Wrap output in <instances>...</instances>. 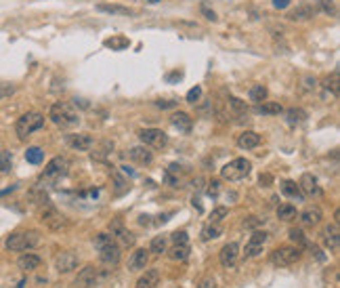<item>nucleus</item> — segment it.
<instances>
[{"label":"nucleus","mask_w":340,"mask_h":288,"mask_svg":"<svg viewBox=\"0 0 340 288\" xmlns=\"http://www.w3.org/2000/svg\"><path fill=\"white\" fill-rule=\"evenodd\" d=\"M95 248L99 250V259L103 265L116 267L120 261V246L116 244V238L109 234H97L95 236Z\"/></svg>","instance_id":"obj_1"},{"label":"nucleus","mask_w":340,"mask_h":288,"mask_svg":"<svg viewBox=\"0 0 340 288\" xmlns=\"http://www.w3.org/2000/svg\"><path fill=\"white\" fill-rule=\"evenodd\" d=\"M49 118L53 120L57 126H61V128H74L80 122V114L69 103H65V101L55 103L51 107V112H49Z\"/></svg>","instance_id":"obj_2"},{"label":"nucleus","mask_w":340,"mask_h":288,"mask_svg":"<svg viewBox=\"0 0 340 288\" xmlns=\"http://www.w3.org/2000/svg\"><path fill=\"white\" fill-rule=\"evenodd\" d=\"M40 244V236L38 232H17L13 236L7 238L5 246L13 253H23V250H30V248H36Z\"/></svg>","instance_id":"obj_3"},{"label":"nucleus","mask_w":340,"mask_h":288,"mask_svg":"<svg viewBox=\"0 0 340 288\" xmlns=\"http://www.w3.org/2000/svg\"><path fill=\"white\" fill-rule=\"evenodd\" d=\"M42 126H44V116L38 114V112H28L17 120L15 133H17L19 139H28L32 133H36V130H40Z\"/></svg>","instance_id":"obj_4"},{"label":"nucleus","mask_w":340,"mask_h":288,"mask_svg":"<svg viewBox=\"0 0 340 288\" xmlns=\"http://www.w3.org/2000/svg\"><path fill=\"white\" fill-rule=\"evenodd\" d=\"M250 171H252L250 160L236 158V160H231V162H227L225 166H222L220 177L225 179V181H242V179H246L250 175Z\"/></svg>","instance_id":"obj_5"},{"label":"nucleus","mask_w":340,"mask_h":288,"mask_svg":"<svg viewBox=\"0 0 340 288\" xmlns=\"http://www.w3.org/2000/svg\"><path fill=\"white\" fill-rule=\"evenodd\" d=\"M67 169H69V162L67 158H63V156H57V158H53L49 164H46V169L40 177V185L42 183H57L61 177L67 175Z\"/></svg>","instance_id":"obj_6"},{"label":"nucleus","mask_w":340,"mask_h":288,"mask_svg":"<svg viewBox=\"0 0 340 288\" xmlns=\"http://www.w3.org/2000/svg\"><path fill=\"white\" fill-rule=\"evenodd\" d=\"M296 261H300V248L298 246H279L271 253V263L277 267H290Z\"/></svg>","instance_id":"obj_7"},{"label":"nucleus","mask_w":340,"mask_h":288,"mask_svg":"<svg viewBox=\"0 0 340 288\" xmlns=\"http://www.w3.org/2000/svg\"><path fill=\"white\" fill-rule=\"evenodd\" d=\"M139 139L143 141V146L156 148V150L164 148V146L168 143V135L164 133L162 128H143V130L139 133Z\"/></svg>","instance_id":"obj_8"},{"label":"nucleus","mask_w":340,"mask_h":288,"mask_svg":"<svg viewBox=\"0 0 340 288\" xmlns=\"http://www.w3.org/2000/svg\"><path fill=\"white\" fill-rule=\"evenodd\" d=\"M101 280H103V273L97 267L86 265L84 269H80V273H78V278H76L74 284H76V288H95Z\"/></svg>","instance_id":"obj_9"},{"label":"nucleus","mask_w":340,"mask_h":288,"mask_svg":"<svg viewBox=\"0 0 340 288\" xmlns=\"http://www.w3.org/2000/svg\"><path fill=\"white\" fill-rule=\"evenodd\" d=\"M267 242V234L265 232H254L248 240V244H246L244 248V257L246 259H254V257H259L263 253V246Z\"/></svg>","instance_id":"obj_10"},{"label":"nucleus","mask_w":340,"mask_h":288,"mask_svg":"<svg viewBox=\"0 0 340 288\" xmlns=\"http://www.w3.org/2000/svg\"><path fill=\"white\" fill-rule=\"evenodd\" d=\"M65 141H67V146H69V148H74V150H78V152H88V150L92 148V143H95L88 133L67 135V137H65Z\"/></svg>","instance_id":"obj_11"},{"label":"nucleus","mask_w":340,"mask_h":288,"mask_svg":"<svg viewBox=\"0 0 340 288\" xmlns=\"http://www.w3.org/2000/svg\"><path fill=\"white\" fill-rule=\"evenodd\" d=\"M240 257V246L236 242H229L220 248V265L222 267H233Z\"/></svg>","instance_id":"obj_12"},{"label":"nucleus","mask_w":340,"mask_h":288,"mask_svg":"<svg viewBox=\"0 0 340 288\" xmlns=\"http://www.w3.org/2000/svg\"><path fill=\"white\" fill-rule=\"evenodd\" d=\"M128 158L137 164H141V166H149L151 162H154V154H151V150L147 146H137L128 152Z\"/></svg>","instance_id":"obj_13"},{"label":"nucleus","mask_w":340,"mask_h":288,"mask_svg":"<svg viewBox=\"0 0 340 288\" xmlns=\"http://www.w3.org/2000/svg\"><path fill=\"white\" fill-rule=\"evenodd\" d=\"M298 187H300V191L304 196H321V187L317 185V179H315L311 173H304L300 177Z\"/></svg>","instance_id":"obj_14"},{"label":"nucleus","mask_w":340,"mask_h":288,"mask_svg":"<svg viewBox=\"0 0 340 288\" xmlns=\"http://www.w3.org/2000/svg\"><path fill=\"white\" fill-rule=\"evenodd\" d=\"M42 223H46V225L51 227V230H61V227L65 225L63 217L51 206V204H46L44 210H42Z\"/></svg>","instance_id":"obj_15"},{"label":"nucleus","mask_w":340,"mask_h":288,"mask_svg":"<svg viewBox=\"0 0 340 288\" xmlns=\"http://www.w3.org/2000/svg\"><path fill=\"white\" fill-rule=\"evenodd\" d=\"M111 238H118V240H120V244H122L124 248H131V246L135 244V236H133L131 232H126V230H124V225H122L118 219L111 223Z\"/></svg>","instance_id":"obj_16"},{"label":"nucleus","mask_w":340,"mask_h":288,"mask_svg":"<svg viewBox=\"0 0 340 288\" xmlns=\"http://www.w3.org/2000/svg\"><path fill=\"white\" fill-rule=\"evenodd\" d=\"M55 265H57V271H59V273H67V271L76 269L78 257H76L74 253H61V255H57Z\"/></svg>","instance_id":"obj_17"},{"label":"nucleus","mask_w":340,"mask_h":288,"mask_svg":"<svg viewBox=\"0 0 340 288\" xmlns=\"http://www.w3.org/2000/svg\"><path fill=\"white\" fill-rule=\"evenodd\" d=\"M323 240H325V244H327V248H330L332 253H338V248H340V230H338V221H334L332 225H327V227H325Z\"/></svg>","instance_id":"obj_18"},{"label":"nucleus","mask_w":340,"mask_h":288,"mask_svg":"<svg viewBox=\"0 0 340 288\" xmlns=\"http://www.w3.org/2000/svg\"><path fill=\"white\" fill-rule=\"evenodd\" d=\"M321 217H323V212H321L319 206H309L300 212V223L304 227H315V225H319Z\"/></svg>","instance_id":"obj_19"},{"label":"nucleus","mask_w":340,"mask_h":288,"mask_svg":"<svg viewBox=\"0 0 340 288\" xmlns=\"http://www.w3.org/2000/svg\"><path fill=\"white\" fill-rule=\"evenodd\" d=\"M170 124L174 128H179L181 133H191V126H193V120L189 114H185V112H174L170 116Z\"/></svg>","instance_id":"obj_20"},{"label":"nucleus","mask_w":340,"mask_h":288,"mask_svg":"<svg viewBox=\"0 0 340 288\" xmlns=\"http://www.w3.org/2000/svg\"><path fill=\"white\" fill-rule=\"evenodd\" d=\"M238 146L242 150H254L261 146V135L254 133V130H244V133L238 137Z\"/></svg>","instance_id":"obj_21"},{"label":"nucleus","mask_w":340,"mask_h":288,"mask_svg":"<svg viewBox=\"0 0 340 288\" xmlns=\"http://www.w3.org/2000/svg\"><path fill=\"white\" fill-rule=\"evenodd\" d=\"M147 261H149V250L145 248H137L135 253L131 255V259H128V267L131 269H145L147 267Z\"/></svg>","instance_id":"obj_22"},{"label":"nucleus","mask_w":340,"mask_h":288,"mask_svg":"<svg viewBox=\"0 0 340 288\" xmlns=\"http://www.w3.org/2000/svg\"><path fill=\"white\" fill-rule=\"evenodd\" d=\"M40 263H42V259H40L38 255L26 253V255H21V257H19L17 265H19V269H23V271H34V269H38V267H40Z\"/></svg>","instance_id":"obj_23"},{"label":"nucleus","mask_w":340,"mask_h":288,"mask_svg":"<svg viewBox=\"0 0 340 288\" xmlns=\"http://www.w3.org/2000/svg\"><path fill=\"white\" fill-rule=\"evenodd\" d=\"M97 11H101V13H107V15H122V17H131L135 15V11L133 9H128V7H122V5H97Z\"/></svg>","instance_id":"obj_24"},{"label":"nucleus","mask_w":340,"mask_h":288,"mask_svg":"<svg viewBox=\"0 0 340 288\" xmlns=\"http://www.w3.org/2000/svg\"><path fill=\"white\" fill-rule=\"evenodd\" d=\"M158 284H160V271H158V269H147V271L139 278L137 288H156Z\"/></svg>","instance_id":"obj_25"},{"label":"nucleus","mask_w":340,"mask_h":288,"mask_svg":"<svg viewBox=\"0 0 340 288\" xmlns=\"http://www.w3.org/2000/svg\"><path fill=\"white\" fill-rule=\"evenodd\" d=\"M315 15V9L311 5H298L294 11H290L288 13V19L292 21H304V19H311Z\"/></svg>","instance_id":"obj_26"},{"label":"nucleus","mask_w":340,"mask_h":288,"mask_svg":"<svg viewBox=\"0 0 340 288\" xmlns=\"http://www.w3.org/2000/svg\"><path fill=\"white\" fill-rule=\"evenodd\" d=\"M256 114H261V116H279L281 112H284V107H281L279 103L275 101H263V103H256Z\"/></svg>","instance_id":"obj_27"},{"label":"nucleus","mask_w":340,"mask_h":288,"mask_svg":"<svg viewBox=\"0 0 340 288\" xmlns=\"http://www.w3.org/2000/svg\"><path fill=\"white\" fill-rule=\"evenodd\" d=\"M304 118H307V112L302 110V107H290V110L286 112V122L290 126H298L304 122Z\"/></svg>","instance_id":"obj_28"},{"label":"nucleus","mask_w":340,"mask_h":288,"mask_svg":"<svg viewBox=\"0 0 340 288\" xmlns=\"http://www.w3.org/2000/svg\"><path fill=\"white\" fill-rule=\"evenodd\" d=\"M281 191H284V194L288 198H292V200H298V202L304 200V194H302L300 187L294 181H284V183H281Z\"/></svg>","instance_id":"obj_29"},{"label":"nucleus","mask_w":340,"mask_h":288,"mask_svg":"<svg viewBox=\"0 0 340 288\" xmlns=\"http://www.w3.org/2000/svg\"><path fill=\"white\" fill-rule=\"evenodd\" d=\"M105 46H109L111 51H124L126 46H131V40L122 34H116V36H111V38L105 40Z\"/></svg>","instance_id":"obj_30"},{"label":"nucleus","mask_w":340,"mask_h":288,"mask_svg":"<svg viewBox=\"0 0 340 288\" xmlns=\"http://www.w3.org/2000/svg\"><path fill=\"white\" fill-rule=\"evenodd\" d=\"M168 257L174 259V261H185L187 257H189V244H174L170 248Z\"/></svg>","instance_id":"obj_31"},{"label":"nucleus","mask_w":340,"mask_h":288,"mask_svg":"<svg viewBox=\"0 0 340 288\" xmlns=\"http://www.w3.org/2000/svg\"><path fill=\"white\" fill-rule=\"evenodd\" d=\"M229 107L233 110V114L236 116H240V118H244V116H248V105H246V101H242V99H238V97H229Z\"/></svg>","instance_id":"obj_32"},{"label":"nucleus","mask_w":340,"mask_h":288,"mask_svg":"<svg viewBox=\"0 0 340 288\" xmlns=\"http://www.w3.org/2000/svg\"><path fill=\"white\" fill-rule=\"evenodd\" d=\"M277 219H281V221L296 219V206L294 204H281V206L277 208Z\"/></svg>","instance_id":"obj_33"},{"label":"nucleus","mask_w":340,"mask_h":288,"mask_svg":"<svg viewBox=\"0 0 340 288\" xmlns=\"http://www.w3.org/2000/svg\"><path fill=\"white\" fill-rule=\"evenodd\" d=\"M267 95H269L267 87H263V85H254V87L250 89V101H254V103H263V101H267Z\"/></svg>","instance_id":"obj_34"},{"label":"nucleus","mask_w":340,"mask_h":288,"mask_svg":"<svg viewBox=\"0 0 340 288\" xmlns=\"http://www.w3.org/2000/svg\"><path fill=\"white\" fill-rule=\"evenodd\" d=\"M149 253H154V255H162V253H166V238H164V236H156L154 240H151Z\"/></svg>","instance_id":"obj_35"},{"label":"nucleus","mask_w":340,"mask_h":288,"mask_svg":"<svg viewBox=\"0 0 340 288\" xmlns=\"http://www.w3.org/2000/svg\"><path fill=\"white\" fill-rule=\"evenodd\" d=\"M26 160H28L30 164H40V162L44 160V152H42L40 148H30V150L26 152Z\"/></svg>","instance_id":"obj_36"},{"label":"nucleus","mask_w":340,"mask_h":288,"mask_svg":"<svg viewBox=\"0 0 340 288\" xmlns=\"http://www.w3.org/2000/svg\"><path fill=\"white\" fill-rule=\"evenodd\" d=\"M218 236H220V227L216 223H210L208 227H204V230H202V240H204V242H208V240H214Z\"/></svg>","instance_id":"obj_37"},{"label":"nucleus","mask_w":340,"mask_h":288,"mask_svg":"<svg viewBox=\"0 0 340 288\" xmlns=\"http://www.w3.org/2000/svg\"><path fill=\"white\" fill-rule=\"evenodd\" d=\"M11 166H13V156L11 152H0V173H9Z\"/></svg>","instance_id":"obj_38"},{"label":"nucleus","mask_w":340,"mask_h":288,"mask_svg":"<svg viewBox=\"0 0 340 288\" xmlns=\"http://www.w3.org/2000/svg\"><path fill=\"white\" fill-rule=\"evenodd\" d=\"M325 89L327 91H332L334 97H338V93H340V87H338V69L332 71V76L325 80Z\"/></svg>","instance_id":"obj_39"},{"label":"nucleus","mask_w":340,"mask_h":288,"mask_svg":"<svg viewBox=\"0 0 340 288\" xmlns=\"http://www.w3.org/2000/svg\"><path fill=\"white\" fill-rule=\"evenodd\" d=\"M290 240H292V242H294L298 248H302V246H309L307 238H304V234H302L300 230H290Z\"/></svg>","instance_id":"obj_40"},{"label":"nucleus","mask_w":340,"mask_h":288,"mask_svg":"<svg viewBox=\"0 0 340 288\" xmlns=\"http://www.w3.org/2000/svg\"><path fill=\"white\" fill-rule=\"evenodd\" d=\"M227 206H216L214 210H212V214H210V223H220L222 219L227 217Z\"/></svg>","instance_id":"obj_41"},{"label":"nucleus","mask_w":340,"mask_h":288,"mask_svg":"<svg viewBox=\"0 0 340 288\" xmlns=\"http://www.w3.org/2000/svg\"><path fill=\"white\" fill-rule=\"evenodd\" d=\"M185 99H187V103H193V105H195L197 101L202 99V87H193L189 93H187Z\"/></svg>","instance_id":"obj_42"},{"label":"nucleus","mask_w":340,"mask_h":288,"mask_svg":"<svg viewBox=\"0 0 340 288\" xmlns=\"http://www.w3.org/2000/svg\"><path fill=\"white\" fill-rule=\"evenodd\" d=\"M200 11H202V15H204L208 21H216V19H218V17H216V13H214L212 9H210V5H208V3H202V5H200Z\"/></svg>","instance_id":"obj_43"},{"label":"nucleus","mask_w":340,"mask_h":288,"mask_svg":"<svg viewBox=\"0 0 340 288\" xmlns=\"http://www.w3.org/2000/svg\"><path fill=\"white\" fill-rule=\"evenodd\" d=\"M170 238H172L174 244H189V236H187V232H174Z\"/></svg>","instance_id":"obj_44"},{"label":"nucleus","mask_w":340,"mask_h":288,"mask_svg":"<svg viewBox=\"0 0 340 288\" xmlns=\"http://www.w3.org/2000/svg\"><path fill=\"white\" fill-rule=\"evenodd\" d=\"M218 191H220V183L216 181V179H212V181L208 183V189H206V194H208L210 198H216V196H218Z\"/></svg>","instance_id":"obj_45"},{"label":"nucleus","mask_w":340,"mask_h":288,"mask_svg":"<svg viewBox=\"0 0 340 288\" xmlns=\"http://www.w3.org/2000/svg\"><path fill=\"white\" fill-rule=\"evenodd\" d=\"M114 181H116V194H124V191L128 189V185H126V181H124V179L120 177V175H114Z\"/></svg>","instance_id":"obj_46"},{"label":"nucleus","mask_w":340,"mask_h":288,"mask_svg":"<svg viewBox=\"0 0 340 288\" xmlns=\"http://www.w3.org/2000/svg\"><path fill=\"white\" fill-rule=\"evenodd\" d=\"M156 105L162 107V110H170V107H177V101H172V99H158Z\"/></svg>","instance_id":"obj_47"},{"label":"nucleus","mask_w":340,"mask_h":288,"mask_svg":"<svg viewBox=\"0 0 340 288\" xmlns=\"http://www.w3.org/2000/svg\"><path fill=\"white\" fill-rule=\"evenodd\" d=\"M319 3H321V7H323V11H325V13L336 15V7H334V3H332V0H319Z\"/></svg>","instance_id":"obj_48"},{"label":"nucleus","mask_w":340,"mask_h":288,"mask_svg":"<svg viewBox=\"0 0 340 288\" xmlns=\"http://www.w3.org/2000/svg\"><path fill=\"white\" fill-rule=\"evenodd\" d=\"M15 87H11V85H0V99L3 97H9V95H13Z\"/></svg>","instance_id":"obj_49"},{"label":"nucleus","mask_w":340,"mask_h":288,"mask_svg":"<svg viewBox=\"0 0 340 288\" xmlns=\"http://www.w3.org/2000/svg\"><path fill=\"white\" fill-rule=\"evenodd\" d=\"M197 288H216V282L212 280V278H204L202 282H200V286Z\"/></svg>","instance_id":"obj_50"},{"label":"nucleus","mask_w":340,"mask_h":288,"mask_svg":"<svg viewBox=\"0 0 340 288\" xmlns=\"http://www.w3.org/2000/svg\"><path fill=\"white\" fill-rule=\"evenodd\" d=\"M290 5V0H273V7L275 9H286Z\"/></svg>","instance_id":"obj_51"},{"label":"nucleus","mask_w":340,"mask_h":288,"mask_svg":"<svg viewBox=\"0 0 340 288\" xmlns=\"http://www.w3.org/2000/svg\"><path fill=\"white\" fill-rule=\"evenodd\" d=\"M273 179H271V175H261V183H271Z\"/></svg>","instance_id":"obj_52"},{"label":"nucleus","mask_w":340,"mask_h":288,"mask_svg":"<svg viewBox=\"0 0 340 288\" xmlns=\"http://www.w3.org/2000/svg\"><path fill=\"white\" fill-rule=\"evenodd\" d=\"M313 253H315V257H317L319 261H323V259H325V257H323V255L319 253V248H317V246H313Z\"/></svg>","instance_id":"obj_53"},{"label":"nucleus","mask_w":340,"mask_h":288,"mask_svg":"<svg viewBox=\"0 0 340 288\" xmlns=\"http://www.w3.org/2000/svg\"><path fill=\"white\" fill-rule=\"evenodd\" d=\"M147 3H151V5H156V3H160V0H147Z\"/></svg>","instance_id":"obj_54"}]
</instances>
